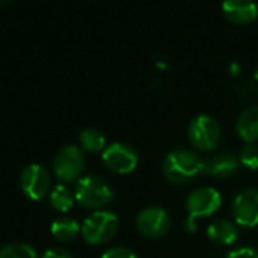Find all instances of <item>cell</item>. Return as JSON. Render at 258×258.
<instances>
[{
	"mask_svg": "<svg viewBox=\"0 0 258 258\" xmlns=\"http://www.w3.org/2000/svg\"><path fill=\"white\" fill-rule=\"evenodd\" d=\"M204 166L206 162L192 150L175 148L165 156L162 171L172 183H187L198 175H204Z\"/></svg>",
	"mask_w": 258,
	"mask_h": 258,
	"instance_id": "obj_1",
	"label": "cell"
},
{
	"mask_svg": "<svg viewBox=\"0 0 258 258\" xmlns=\"http://www.w3.org/2000/svg\"><path fill=\"white\" fill-rule=\"evenodd\" d=\"M74 198L82 207L97 212L113 200V190L101 177L85 175L76 181Z\"/></svg>",
	"mask_w": 258,
	"mask_h": 258,
	"instance_id": "obj_2",
	"label": "cell"
},
{
	"mask_svg": "<svg viewBox=\"0 0 258 258\" xmlns=\"http://www.w3.org/2000/svg\"><path fill=\"white\" fill-rule=\"evenodd\" d=\"M119 221L113 212L97 210L91 213L82 224V236L91 245H101L109 242L118 230Z\"/></svg>",
	"mask_w": 258,
	"mask_h": 258,
	"instance_id": "obj_3",
	"label": "cell"
},
{
	"mask_svg": "<svg viewBox=\"0 0 258 258\" xmlns=\"http://www.w3.org/2000/svg\"><path fill=\"white\" fill-rule=\"evenodd\" d=\"M187 135L195 148L210 151L218 145L221 139V127L213 116L201 113L192 118V121L189 122Z\"/></svg>",
	"mask_w": 258,
	"mask_h": 258,
	"instance_id": "obj_4",
	"label": "cell"
},
{
	"mask_svg": "<svg viewBox=\"0 0 258 258\" xmlns=\"http://www.w3.org/2000/svg\"><path fill=\"white\" fill-rule=\"evenodd\" d=\"M83 165H85V159L82 150L73 144L63 145L53 159V171L60 181L79 180Z\"/></svg>",
	"mask_w": 258,
	"mask_h": 258,
	"instance_id": "obj_5",
	"label": "cell"
},
{
	"mask_svg": "<svg viewBox=\"0 0 258 258\" xmlns=\"http://www.w3.org/2000/svg\"><path fill=\"white\" fill-rule=\"evenodd\" d=\"M222 203V197L219 190L212 186H201L192 190L186 200V210L189 216L200 219L204 216L213 215Z\"/></svg>",
	"mask_w": 258,
	"mask_h": 258,
	"instance_id": "obj_6",
	"label": "cell"
},
{
	"mask_svg": "<svg viewBox=\"0 0 258 258\" xmlns=\"http://www.w3.org/2000/svg\"><path fill=\"white\" fill-rule=\"evenodd\" d=\"M171 225L168 212L159 206H150L142 209L136 216V227L141 234L147 237H160L163 236Z\"/></svg>",
	"mask_w": 258,
	"mask_h": 258,
	"instance_id": "obj_7",
	"label": "cell"
},
{
	"mask_svg": "<svg viewBox=\"0 0 258 258\" xmlns=\"http://www.w3.org/2000/svg\"><path fill=\"white\" fill-rule=\"evenodd\" d=\"M103 162L104 165L118 174L132 172L138 165V153L133 147L121 142H113L107 145L103 151Z\"/></svg>",
	"mask_w": 258,
	"mask_h": 258,
	"instance_id": "obj_8",
	"label": "cell"
},
{
	"mask_svg": "<svg viewBox=\"0 0 258 258\" xmlns=\"http://www.w3.org/2000/svg\"><path fill=\"white\" fill-rule=\"evenodd\" d=\"M20 187L26 197L41 200L50 189V175L47 169L38 163L27 165L20 174Z\"/></svg>",
	"mask_w": 258,
	"mask_h": 258,
	"instance_id": "obj_9",
	"label": "cell"
},
{
	"mask_svg": "<svg viewBox=\"0 0 258 258\" xmlns=\"http://www.w3.org/2000/svg\"><path fill=\"white\" fill-rule=\"evenodd\" d=\"M231 213L236 224L242 227H255L258 224V189L248 187L237 194L233 201Z\"/></svg>",
	"mask_w": 258,
	"mask_h": 258,
	"instance_id": "obj_10",
	"label": "cell"
},
{
	"mask_svg": "<svg viewBox=\"0 0 258 258\" xmlns=\"http://www.w3.org/2000/svg\"><path fill=\"white\" fill-rule=\"evenodd\" d=\"M240 165V159H237L234 154L230 153H221L210 160L206 162L204 166V175H213L219 178H228L233 177Z\"/></svg>",
	"mask_w": 258,
	"mask_h": 258,
	"instance_id": "obj_11",
	"label": "cell"
},
{
	"mask_svg": "<svg viewBox=\"0 0 258 258\" xmlns=\"http://www.w3.org/2000/svg\"><path fill=\"white\" fill-rule=\"evenodd\" d=\"M222 9L227 18L237 24L252 21L258 14V5L251 0H227L222 3Z\"/></svg>",
	"mask_w": 258,
	"mask_h": 258,
	"instance_id": "obj_12",
	"label": "cell"
},
{
	"mask_svg": "<svg viewBox=\"0 0 258 258\" xmlns=\"http://www.w3.org/2000/svg\"><path fill=\"white\" fill-rule=\"evenodd\" d=\"M207 236L213 243L231 245L239 237V227L236 222L225 219V218L215 219L207 228Z\"/></svg>",
	"mask_w": 258,
	"mask_h": 258,
	"instance_id": "obj_13",
	"label": "cell"
},
{
	"mask_svg": "<svg viewBox=\"0 0 258 258\" xmlns=\"http://www.w3.org/2000/svg\"><path fill=\"white\" fill-rule=\"evenodd\" d=\"M236 130L246 144L258 139V106H249L240 112L236 121Z\"/></svg>",
	"mask_w": 258,
	"mask_h": 258,
	"instance_id": "obj_14",
	"label": "cell"
},
{
	"mask_svg": "<svg viewBox=\"0 0 258 258\" xmlns=\"http://www.w3.org/2000/svg\"><path fill=\"white\" fill-rule=\"evenodd\" d=\"M50 233L53 234L54 239L60 242H70L76 239L79 233H82V227L73 218L65 216V218H57L51 222Z\"/></svg>",
	"mask_w": 258,
	"mask_h": 258,
	"instance_id": "obj_15",
	"label": "cell"
},
{
	"mask_svg": "<svg viewBox=\"0 0 258 258\" xmlns=\"http://www.w3.org/2000/svg\"><path fill=\"white\" fill-rule=\"evenodd\" d=\"M48 200H50V204L53 206V209H56L57 212H67L73 207L76 198H74V194H71V190L67 186L57 184L50 192Z\"/></svg>",
	"mask_w": 258,
	"mask_h": 258,
	"instance_id": "obj_16",
	"label": "cell"
},
{
	"mask_svg": "<svg viewBox=\"0 0 258 258\" xmlns=\"http://www.w3.org/2000/svg\"><path fill=\"white\" fill-rule=\"evenodd\" d=\"M79 141H80L82 148L86 150V151H91V153L100 151L106 145V139H104L103 133L98 132L97 128H92V127L82 130V133L79 136Z\"/></svg>",
	"mask_w": 258,
	"mask_h": 258,
	"instance_id": "obj_17",
	"label": "cell"
},
{
	"mask_svg": "<svg viewBox=\"0 0 258 258\" xmlns=\"http://www.w3.org/2000/svg\"><path fill=\"white\" fill-rule=\"evenodd\" d=\"M0 258H38L36 251L29 243H8L0 249Z\"/></svg>",
	"mask_w": 258,
	"mask_h": 258,
	"instance_id": "obj_18",
	"label": "cell"
},
{
	"mask_svg": "<svg viewBox=\"0 0 258 258\" xmlns=\"http://www.w3.org/2000/svg\"><path fill=\"white\" fill-rule=\"evenodd\" d=\"M240 162L249 168V169H258V145L254 142H249L243 145L240 151Z\"/></svg>",
	"mask_w": 258,
	"mask_h": 258,
	"instance_id": "obj_19",
	"label": "cell"
},
{
	"mask_svg": "<svg viewBox=\"0 0 258 258\" xmlns=\"http://www.w3.org/2000/svg\"><path fill=\"white\" fill-rule=\"evenodd\" d=\"M100 258H136L135 252L128 248L124 246H113L109 248L107 251L103 252V255Z\"/></svg>",
	"mask_w": 258,
	"mask_h": 258,
	"instance_id": "obj_20",
	"label": "cell"
},
{
	"mask_svg": "<svg viewBox=\"0 0 258 258\" xmlns=\"http://www.w3.org/2000/svg\"><path fill=\"white\" fill-rule=\"evenodd\" d=\"M227 258H258V249L251 246H242L230 251L227 254Z\"/></svg>",
	"mask_w": 258,
	"mask_h": 258,
	"instance_id": "obj_21",
	"label": "cell"
},
{
	"mask_svg": "<svg viewBox=\"0 0 258 258\" xmlns=\"http://www.w3.org/2000/svg\"><path fill=\"white\" fill-rule=\"evenodd\" d=\"M41 258H73V255L63 248H50L42 254Z\"/></svg>",
	"mask_w": 258,
	"mask_h": 258,
	"instance_id": "obj_22",
	"label": "cell"
},
{
	"mask_svg": "<svg viewBox=\"0 0 258 258\" xmlns=\"http://www.w3.org/2000/svg\"><path fill=\"white\" fill-rule=\"evenodd\" d=\"M184 230L187 231V233H192V231H195L197 230V219L195 218H192V216H187L186 219H184Z\"/></svg>",
	"mask_w": 258,
	"mask_h": 258,
	"instance_id": "obj_23",
	"label": "cell"
}]
</instances>
